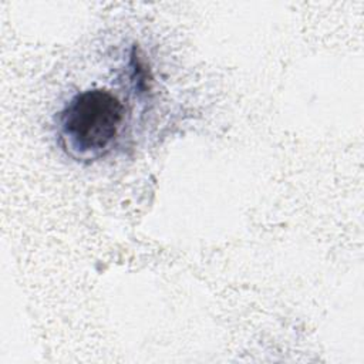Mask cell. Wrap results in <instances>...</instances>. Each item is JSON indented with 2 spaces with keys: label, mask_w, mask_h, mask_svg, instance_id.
Listing matches in <instances>:
<instances>
[{
  "label": "cell",
  "mask_w": 364,
  "mask_h": 364,
  "mask_svg": "<svg viewBox=\"0 0 364 364\" xmlns=\"http://www.w3.org/2000/svg\"><path fill=\"white\" fill-rule=\"evenodd\" d=\"M125 114L124 102L108 90L78 92L57 114L58 142L77 161L100 159L119 136Z\"/></svg>",
  "instance_id": "obj_1"
}]
</instances>
